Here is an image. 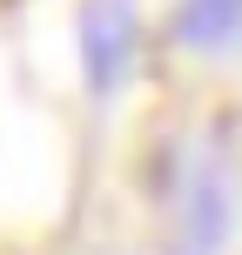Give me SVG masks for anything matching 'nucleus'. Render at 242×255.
Instances as JSON below:
<instances>
[{
    "instance_id": "f257e3e1",
    "label": "nucleus",
    "mask_w": 242,
    "mask_h": 255,
    "mask_svg": "<svg viewBox=\"0 0 242 255\" xmlns=\"http://www.w3.org/2000/svg\"><path fill=\"white\" fill-rule=\"evenodd\" d=\"M128 61H135V0H81V74L94 101H108L128 81Z\"/></svg>"
},
{
    "instance_id": "f03ea898",
    "label": "nucleus",
    "mask_w": 242,
    "mask_h": 255,
    "mask_svg": "<svg viewBox=\"0 0 242 255\" xmlns=\"http://www.w3.org/2000/svg\"><path fill=\"white\" fill-rule=\"evenodd\" d=\"M236 20H242V0H182L175 34H182V47H216L236 34Z\"/></svg>"
}]
</instances>
